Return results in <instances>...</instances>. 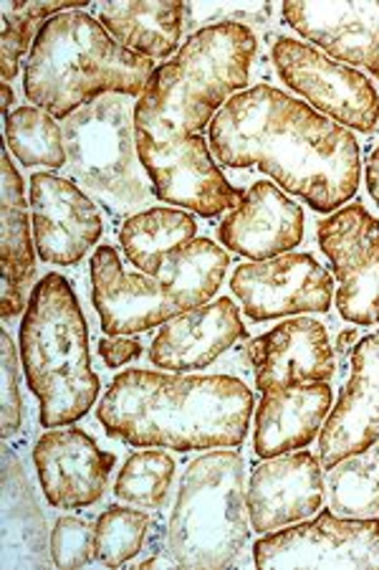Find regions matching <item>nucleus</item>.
I'll return each instance as SVG.
<instances>
[{"label": "nucleus", "instance_id": "obj_19", "mask_svg": "<svg viewBox=\"0 0 379 570\" xmlns=\"http://www.w3.org/2000/svg\"><path fill=\"white\" fill-rule=\"evenodd\" d=\"M379 439V327L351 351V375L319 434V462L331 469Z\"/></svg>", "mask_w": 379, "mask_h": 570}, {"label": "nucleus", "instance_id": "obj_26", "mask_svg": "<svg viewBox=\"0 0 379 570\" xmlns=\"http://www.w3.org/2000/svg\"><path fill=\"white\" fill-rule=\"evenodd\" d=\"M230 266V256L210 238H196L182 249L164 256L162 269L154 277L170 284V292L178 307L192 309L216 297Z\"/></svg>", "mask_w": 379, "mask_h": 570}, {"label": "nucleus", "instance_id": "obj_28", "mask_svg": "<svg viewBox=\"0 0 379 570\" xmlns=\"http://www.w3.org/2000/svg\"><path fill=\"white\" fill-rule=\"evenodd\" d=\"M329 508L345 518L379 514V439L365 452L341 459L327 469Z\"/></svg>", "mask_w": 379, "mask_h": 570}, {"label": "nucleus", "instance_id": "obj_36", "mask_svg": "<svg viewBox=\"0 0 379 570\" xmlns=\"http://www.w3.org/2000/svg\"><path fill=\"white\" fill-rule=\"evenodd\" d=\"M0 95H3V122L8 117H11V112H13V105H16V95H13V89H11V85H3L0 87Z\"/></svg>", "mask_w": 379, "mask_h": 570}, {"label": "nucleus", "instance_id": "obj_3", "mask_svg": "<svg viewBox=\"0 0 379 570\" xmlns=\"http://www.w3.org/2000/svg\"><path fill=\"white\" fill-rule=\"evenodd\" d=\"M258 36L240 21L210 23L188 36L170 61L154 67L134 102V130L154 140L202 135L251 79Z\"/></svg>", "mask_w": 379, "mask_h": 570}, {"label": "nucleus", "instance_id": "obj_14", "mask_svg": "<svg viewBox=\"0 0 379 570\" xmlns=\"http://www.w3.org/2000/svg\"><path fill=\"white\" fill-rule=\"evenodd\" d=\"M29 204L36 252L46 264H79L104 234L101 208L69 178L33 173Z\"/></svg>", "mask_w": 379, "mask_h": 570}, {"label": "nucleus", "instance_id": "obj_16", "mask_svg": "<svg viewBox=\"0 0 379 570\" xmlns=\"http://www.w3.org/2000/svg\"><path fill=\"white\" fill-rule=\"evenodd\" d=\"M327 498L319 456L307 449L263 459L246 484L251 528L258 535L313 518Z\"/></svg>", "mask_w": 379, "mask_h": 570}, {"label": "nucleus", "instance_id": "obj_7", "mask_svg": "<svg viewBox=\"0 0 379 570\" xmlns=\"http://www.w3.org/2000/svg\"><path fill=\"white\" fill-rule=\"evenodd\" d=\"M61 127L71 178L112 224L122 226L150 206L154 193L137 155L132 99L107 95L63 119Z\"/></svg>", "mask_w": 379, "mask_h": 570}, {"label": "nucleus", "instance_id": "obj_24", "mask_svg": "<svg viewBox=\"0 0 379 570\" xmlns=\"http://www.w3.org/2000/svg\"><path fill=\"white\" fill-rule=\"evenodd\" d=\"M184 11V3H101L97 18L117 43L154 63L180 51Z\"/></svg>", "mask_w": 379, "mask_h": 570}, {"label": "nucleus", "instance_id": "obj_31", "mask_svg": "<svg viewBox=\"0 0 379 570\" xmlns=\"http://www.w3.org/2000/svg\"><path fill=\"white\" fill-rule=\"evenodd\" d=\"M51 560L57 568H84L94 556V528L81 518H59L51 530Z\"/></svg>", "mask_w": 379, "mask_h": 570}, {"label": "nucleus", "instance_id": "obj_34", "mask_svg": "<svg viewBox=\"0 0 379 570\" xmlns=\"http://www.w3.org/2000/svg\"><path fill=\"white\" fill-rule=\"evenodd\" d=\"M97 351H99L101 363H104L107 367H112V371H117V367H124L129 363L140 361L144 347H142L140 340H134V337L107 335V337L99 340Z\"/></svg>", "mask_w": 379, "mask_h": 570}, {"label": "nucleus", "instance_id": "obj_1", "mask_svg": "<svg viewBox=\"0 0 379 570\" xmlns=\"http://www.w3.org/2000/svg\"><path fill=\"white\" fill-rule=\"evenodd\" d=\"M226 168H256L317 214H335L359 190L362 153L347 127L271 85L240 91L208 127Z\"/></svg>", "mask_w": 379, "mask_h": 570}, {"label": "nucleus", "instance_id": "obj_10", "mask_svg": "<svg viewBox=\"0 0 379 570\" xmlns=\"http://www.w3.org/2000/svg\"><path fill=\"white\" fill-rule=\"evenodd\" d=\"M134 137L137 155L157 200L188 208L202 218L228 214L243 200V190L223 176L202 135L154 140L134 130Z\"/></svg>", "mask_w": 379, "mask_h": 570}, {"label": "nucleus", "instance_id": "obj_32", "mask_svg": "<svg viewBox=\"0 0 379 570\" xmlns=\"http://www.w3.org/2000/svg\"><path fill=\"white\" fill-rule=\"evenodd\" d=\"M41 21L29 16H18L3 8V39H0V73L3 85L13 81L21 69V59H29L36 39H39Z\"/></svg>", "mask_w": 379, "mask_h": 570}, {"label": "nucleus", "instance_id": "obj_12", "mask_svg": "<svg viewBox=\"0 0 379 570\" xmlns=\"http://www.w3.org/2000/svg\"><path fill=\"white\" fill-rule=\"evenodd\" d=\"M230 289L251 322L329 312L335 302V274L311 254H283L266 262L240 264Z\"/></svg>", "mask_w": 379, "mask_h": 570}, {"label": "nucleus", "instance_id": "obj_20", "mask_svg": "<svg viewBox=\"0 0 379 570\" xmlns=\"http://www.w3.org/2000/svg\"><path fill=\"white\" fill-rule=\"evenodd\" d=\"M281 16L313 49L379 79V3H283Z\"/></svg>", "mask_w": 379, "mask_h": 570}, {"label": "nucleus", "instance_id": "obj_2", "mask_svg": "<svg viewBox=\"0 0 379 570\" xmlns=\"http://www.w3.org/2000/svg\"><path fill=\"white\" fill-rule=\"evenodd\" d=\"M253 391L233 375H188L132 367L97 406L101 429L137 449H236L251 431Z\"/></svg>", "mask_w": 379, "mask_h": 570}, {"label": "nucleus", "instance_id": "obj_5", "mask_svg": "<svg viewBox=\"0 0 379 570\" xmlns=\"http://www.w3.org/2000/svg\"><path fill=\"white\" fill-rule=\"evenodd\" d=\"M18 355L43 429L77 424L97 406L101 381L91 367L87 320L71 282L51 272L29 294Z\"/></svg>", "mask_w": 379, "mask_h": 570}, {"label": "nucleus", "instance_id": "obj_29", "mask_svg": "<svg viewBox=\"0 0 379 570\" xmlns=\"http://www.w3.org/2000/svg\"><path fill=\"white\" fill-rule=\"evenodd\" d=\"M178 464L162 449H144L132 454L119 469L114 494L132 508L162 510L172 492Z\"/></svg>", "mask_w": 379, "mask_h": 570}, {"label": "nucleus", "instance_id": "obj_11", "mask_svg": "<svg viewBox=\"0 0 379 570\" xmlns=\"http://www.w3.org/2000/svg\"><path fill=\"white\" fill-rule=\"evenodd\" d=\"M317 242L339 282L335 305L341 320L379 325V218L362 204H347L319 220Z\"/></svg>", "mask_w": 379, "mask_h": 570}, {"label": "nucleus", "instance_id": "obj_8", "mask_svg": "<svg viewBox=\"0 0 379 570\" xmlns=\"http://www.w3.org/2000/svg\"><path fill=\"white\" fill-rule=\"evenodd\" d=\"M258 568H379V518H345L319 510L296 525L266 532L251 548Z\"/></svg>", "mask_w": 379, "mask_h": 570}, {"label": "nucleus", "instance_id": "obj_13", "mask_svg": "<svg viewBox=\"0 0 379 570\" xmlns=\"http://www.w3.org/2000/svg\"><path fill=\"white\" fill-rule=\"evenodd\" d=\"M91 302L101 330L114 337H132L180 315L168 282L142 272H127L112 244L97 246L91 256Z\"/></svg>", "mask_w": 379, "mask_h": 570}, {"label": "nucleus", "instance_id": "obj_22", "mask_svg": "<svg viewBox=\"0 0 379 570\" xmlns=\"http://www.w3.org/2000/svg\"><path fill=\"white\" fill-rule=\"evenodd\" d=\"M331 409L335 391L329 383H301L263 393L253 411L256 456L273 459L307 449L319 439Z\"/></svg>", "mask_w": 379, "mask_h": 570}, {"label": "nucleus", "instance_id": "obj_33", "mask_svg": "<svg viewBox=\"0 0 379 570\" xmlns=\"http://www.w3.org/2000/svg\"><path fill=\"white\" fill-rule=\"evenodd\" d=\"M0 345H3V439H11L21 431L23 401L18 389V355L8 330L0 333Z\"/></svg>", "mask_w": 379, "mask_h": 570}, {"label": "nucleus", "instance_id": "obj_23", "mask_svg": "<svg viewBox=\"0 0 379 570\" xmlns=\"http://www.w3.org/2000/svg\"><path fill=\"white\" fill-rule=\"evenodd\" d=\"M31 204H26V186L21 173L11 163V153H3V236H0V259H3V292H0V315L13 320L26 312V292L33 289L36 277V238Z\"/></svg>", "mask_w": 379, "mask_h": 570}, {"label": "nucleus", "instance_id": "obj_4", "mask_svg": "<svg viewBox=\"0 0 379 570\" xmlns=\"http://www.w3.org/2000/svg\"><path fill=\"white\" fill-rule=\"evenodd\" d=\"M154 63L117 43L87 11L43 21L26 59L23 95L59 122L107 95L140 99Z\"/></svg>", "mask_w": 379, "mask_h": 570}, {"label": "nucleus", "instance_id": "obj_35", "mask_svg": "<svg viewBox=\"0 0 379 570\" xmlns=\"http://www.w3.org/2000/svg\"><path fill=\"white\" fill-rule=\"evenodd\" d=\"M365 183H367L369 196H372V200L379 206V145L369 153V158L365 163Z\"/></svg>", "mask_w": 379, "mask_h": 570}, {"label": "nucleus", "instance_id": "obj_25", "mask_svg": "<svg viewBox=\"0 0 379 570\" xmlns=\"http://www.w3.org/2000/svg\"><path fill=\"white\" fill-rule=\"evenodd\" d=\"M198 238V218L180 208L150 206L119 226V244L137 272L154 277L164 256Z\"/></svg>", "mask_w": 379, "mask_h": 570}, {"label": "nucleus", "instance_id": "obj_21", "mask_svg": "<svg viewBox=\"0 0 379 570\" xmlns=\"http://www.w3.org/2000/svg\"><path fill=\"white\" fill-rule=\"evenodd\" d=\"M240 309L230 297L184 309L157 330L150 347L152 365L170 373L202 371L246 335Z\"/></svg>", "mask_w": 379, "mask_h": 570}, {"label": "nucleus", "instance_id": "obj_9", "mask_svg": "<svg viewBox=\"0 0 379 570\" xmlns=\"http://www.w3.org/2000/svg\"><path fill=\"white\" fill-rule=\"evenodd\" d=\"M279 79L293 95L347 130L372 132L379 122V95L369 77L347 63L329 59L311 43L279 36L271 46Z\"/></svg>", "mask_w": 379, "mask_h": 570}, {"label": "nucleus", "instance_id": "obj_17", "mask_svg": "<svg viewBox=\"0 0 379 570\" xmlns=\"http://www.w3.org/2000/svg\"><path fill=\"white\" fill-rule=\"evenodd\" d=\"M253 383L261 393L301 383H329L337 373V355L327 327L313 317H289L251 340Z\"/></svg>", "mask_w": 379, "mask_h": 570}, {"label": "nucleus", "instance_id": "obj_30", "mask_svg": "<svg viewBox=\"0 0 379 570\" xmlns=\"http://www.w3.org/2000/svg\"><path fill=\"white\" fill-rule=\"evenodd\" d=\"M152 518L140 508H107L94 525V556L101 566L122 568L144 553Z\"/></svg>", "mask_w": 379, "mask_h": 570}, {"label": "nucleus", "instance_id": "obj_15", "mask_svg": "<svg viewBox=\"0 0 379 570\" xmlns=\"http://www.w3.org/2000/svg\"><path fill=\"white\" fill-rule=\"evenodd\" d=\"M39 484L57 510H87L104 498L117 454L104 452L84 429H49L33 444Z\"/></svg>", "mask_w": 379, "mask_h": 570}, {"label": "nucleus", "instance_id": "obj_27", "mask_svg": "<svg viewBox=\"0 0 379 570\" xmlns=\"http://www.w3.org/2000/svg\"><path fill=\"white\" fill-rule=\"evenodd\" d=\"M6 150L26 168L61 170L69 165L63 127L46 109L23 105L16 107L3 122Z\"/></svg>", "mask_w": 379, "mask_h": 570}, {"label": "nucleus", "instance_id": "obj_6", "mask_svg": "<svg viewBox=\"0 0 379 570\" xmlns=\"http://www.w3.org/2000/svg\"><path fill=\"white\" fill-rule=\"evenodd\" d=\"M246 462L236 449H210L184 469L168 520L164 553L178 568L220 570L246 563L251 518Z\"/></svg>", "mask_w": 379, "mask_h": 570}, {"label": "nucleus", "instance_id": "obj_18", "mask_svg": "<svg viewBox=\"0 0 379 570\" xmlns=\"http://www.w3.org/2000/svg\"><path fill=\"white\" fill-rule=\"evenodd\" d=\"M228 252L251 262L291 254L303 242V210L276 183L258 180L218 226Z\"/></svg>", "mask_w": 379, "mask_h": 570}]
</instances>
